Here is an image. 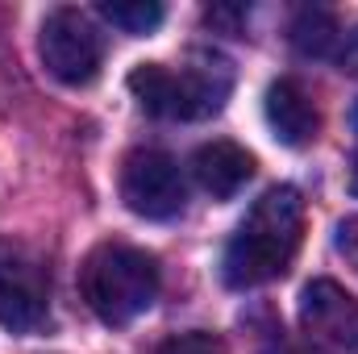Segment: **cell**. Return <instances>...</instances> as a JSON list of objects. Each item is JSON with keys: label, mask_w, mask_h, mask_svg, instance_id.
Returning a JSON list of instances; mask_svg holds the SVG:
<instances>
[{"label": "cell", "mask_w": 358, "mask_h": 354, "mask_svg": "<svg viewBox=\"0 0 358 354\" xmlns=\"http://www.w3.org/2000/svg\"><path fill=\"white\" fill-rule=\"evenodd\" d=\"M338 250L346 255V263L358 271V213L355 217H346L342 225H338Z\"/></svg>", "instance_id": "cell-13"}, {"label": "cell", "mask_w": 358, "mask_h": 354, "mask_svg": "<svg viewBox=\"0 0 358 354\" xmlns=\"http://www.w3.org/2000/svg\"><path fill=\"white\" fill-rule=\"evenodd\" d=\"M192 176L196 183L213 196V200H229L246 187V179L255 176V155L242 150L238 142H204L196 155H192Z\"/></svg>", "instance_id": "cell-9"}, {"label": "cell", "mask_w": 358, "mask_h": 354, "mask_svg": "<svg viewBox=\"0 0 358 354\" xmlns=\"http://www.w3.org/2000/svg\"><path fill=\"white\" fill-rule=\"evenodd\" d=\"M159 288H163V275H159L155 255L129 242H104L80 267L84 304L113 330L134 325L142 313H150L159 300Z\"/></svg>", "instance_id": "cell-2"}, {"label": "cell", "mask_w": 358, "mask_h": 354, "mask_svg": "<svg viewBox=\"0 0 358 354\" xmlns=\"http://www.w3.org/2000/svg\"><path fill=\"white\" fill-rule=\"evenodd\" d=\"M50 313V279L25 246L0 242V325L8 334H38Z\"/></svg>", "instance_id": "cell-5"}, {"label": "cell", "mask_w": 358, "mask_h": 354, "mask_svg": "<svg viewBox=\"0 0 358 354\" xmlns=\"http://www.w3.org/2000/svg\"><path fill=\"white\" fill-rule=\"evenodd\" d=\"M350 192L358 196V155H355V163H350Z\"/></svg>", "instance_id": "cell-15"}, {"label": "cell", "mask_w": 358, "mask_h": 354, "mask_svg": "<svg viewBox=\"0 0 358 354\" xmlns=\"http://www.w3.org/2000/svg\"><path fill=\"white\" fill-rule=\"evenodd\" d=\"M334 59L342 63V71L358 76V25L350 29V34H342V46H338V55H334Z\"/></svg>", "instance_id": "cell-14"}, {"label": "cell", "mask_w": 358, "mask_h": 354, "mask_svg": "<svg viewBox=\"0 0 358 354\" xmlns=\"http://www.w3.org/2000/svg\"><path fill=\"white\" fill-rule=\"evenodd\" d=\"M38 55H42V67L59 84L84 88V84H92L100 76L104 38H100V29H96V21H92L88 13H80V8H55L42 21Z\"/></svg>", "instance_id": "cell-4"}, {"label": "cell", "mask_w": 358, "mask_h": 354, "mask_svg": "<svg viewBox=\"0 0 358 354\" xmlns=\"http://www.w3.org/2000/svg\"><path fill=\"white\" fill-rule=\"evenodd\" d=\"M292 42H296V50L308 55V59H329V55H338V46H342V29H338L334 13H325V8H304V13L292 21Z\"/></svg>", "instance_id": "cell-10"}, {"label": "cell", "mask_w": 358, "mask_h": 354, "mask_svg": "<svg viewBox=\"0 0 358 354\" xmlns=\"http://www.w3.org/2000/svg\"><path fill=\"white\" fill-rule=\"evenodd\" d=\"M121 200L129 213H138L146 221L176 217L187 200V183H183L179 163L163 150H134L121 163Z\"/></svg>", "instance_id": "cell-7"}, {"label": "cell", "mask_w": 358, "mask_h": 354, "mask_svg": "<svg viewBox=\"0 0 358 354\" xmlns=\"http://www.w3.org/2000/svg\"><path fill=\"white\" fill-rule=\"evenodd\" d=\"M234 88V76L221 59H200L192 67H163V63H142L129 71V92L150 117L167 121H204L217 117L225 96Z\"/></svg>", "instance_id": "cell-3"}, {"label": "cell", "mask_w": 358, "mask_h": 354, "mask_svg": "<svg viewBox=\"0 0 358 354\" xmlns=\"http://www.w3.org/2000/svg\"><path fill=\"white\" fill-rule=\"evenodd\" d=\"M304 238V200L296 187L279 183L267 187L250 213L242 217V225L234 229L229 246H225V283L229 288H263L271 279H279Z\"/></svg>", "instance_id": "cell-1"}, {"label": "cell", "mask_w": 358, "mask_h": 354, "mask_svg": "<svg viewBox=\"0 0 358 354\" xmlns=\"http://www.w3.org/2000/svg\"><path fill=\"white\" fill-rule=\"evenodd\" d=\"M300 334L313 354H358V300L334 279L300 292Z\"/></svg>", "instance_id": "cell-6"}, {"label": "cell", "mask_w": 358, "mask_h": 354, "mask_svg": "<svg viewBox=\"0 0 358 354\" xmlns=\"http://www.w3.org/2000/svg\"><path fill=\"white\" fill-rule=\"evenodd\" d=\"M159 354H225V351H221V342H217L213 334H200V330H196V334H179V338H171Z\"/></svg>", "instance_id": "cell-12"}, {"label": "cell", "mask_w": 358, "mask_h": 354, "mask_svg": "<svg viewBox=\"0 0 358 354\" xmlns=\"http://www.w3.org/2000/svg\"><path fill=\"white\" fill-rule=\"evenodd\" d=\"M100 17H104L108 25H117L121 34L142 38V34H155V29L163 25L167 8L155 4V0H108V4H100Z\"/></svg>", "instance_id": "cell-11"}, {"label": "cell", "mask_w": 358, "mask_h": 354, "mask_svg": "<svg viewBox=\"0 0 358 354\" xmlns=\"http://www.w3.org/2000/svg\"><path fill=\"white\" fill-rule=\"evenodd\" d=\"M263 113H267L271 134L283 146H308L321 134V113H317L313 96L304 92V84H296V80H275L267 88Z\"/></svg>", "instance_id": "cell-8"}]
</instances>
